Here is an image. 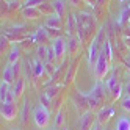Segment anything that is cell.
<instances>
[{"label": "cell", "mask_w": 130, "mask_h": 130, "mask_svg": "<svg viewBox=\"0 0 130 130\" xmlns=\"http://www.w3.org/2000/svg\"><path fill=\"white\" fill-rule=\"evenodd\" d=\"M111 69V58L108 57V53L105 50V47L100 49V53H99V58L94 64V69H92V74H94V78L97 82H102Z\"/></svg>", "instance_id": "cell-1"}, {"label": "cell", "mask_w": 130, "mask_h": 130, "mask_svg": "<svg viewBox=\"0 0 130 130\" xmlns=\"http://www.w3.org/2000/svg\"><path fill=\"white\" fill-rule=\"evenodd\" d=\"M31 116H33V121H35V125L39 130H45L49 127V124H50V113H49V110L45 108L44 104L36 105L33 108Z\"/></svg>", "instance_id": "cell-2"}, {"label": "cell", "mask_w": 130, "mask_h": 130, "mask_svg": "<svg viewBox=\"0 0 130 130\" xmlns=\"http://www.w3.org/2000/svg\"><path fill=\"white\" fill-rule=\"evenodd\" d=\"M0 115H2L3 121H14L19 115V105L16 100H6L0 107Z\"/></svg>", "instance_id": "cell-3"}, {"label": "cell", "mask_w": 130, "mask_h": 130, "mask_svg": "<svg viewBox=\"0 0 130 130\" xmlns=\"http://www.w3.org/2000/svg\"><path fill=\"white\" fill-rule=\"evenodd\" d=\"M50 45H52L53 53H55V60H57V61H63L64 55H66V52L69 49V42L66 41V38H63V36L53 38L50 41Z\"/></svg>", "instance_id": "cell-4"}, {"label": "cell", "mask_w": 130, "mask_h": 130, "mask_svg": "<svg viewBox=\"0 0 130 130\" xmlns=\"http://www.w3.org/2000/svg\"><path fill=\"white\" fill-rule=\"evenodd\" d=\"M105 88L108 89V92H110V96H111V99H113V100L119 99L121 94H122V85H121V82H119V78H118L116 74H111V75L107 78Z\"/></svg>", "instance_id": "cell-5"}, {"label": "cell", "mask_w": 130, "mask_h": 130, "mask_svg": "<svg viewBox=\"0 0 130 130\" xmlns=\"http://www.w3.org/2000/svg\"><path fill=\"white\" fill-rule=\"evenodd\" d=\"M17 74H19V63L6 64V66L3 68V72H2V80L6 82V83H10V85H13V83L19 78Z\"/></svg>", "instance_id": "cell-6"}, {"label": "cell", "mask_w": 130, "mask_h": 130, "mask_svg": "<svg viewBox=\"0 0 130 130\" xmlns=\"http://www.w3.org/2000/svg\"><path fill=\"white\" fill-rule=\"evenodd\" d=\"M113 116H115V107L113 105H104L96 113V121L102 125V124H107Z\"/></svg>", "instance_id": "cell-7"}, {"label": "cell", "mask_w": 130, "mask_h": 130, "mask_svg": "<svg viewBox=\"0 0 130 130\" xmlns=\"http://www.w3.org/2000/svg\"><path fill=\"white\" fill-rule=\"evenodd\" d=\"M99 39H100V33L99 35H96L94 36V39L91 41V45H89V52H88V63L89 64H96V61H97V58H99V53H100V49L102 47H99Z\"/></svg>", "instance_id": "cell-8"}, {"label": "cell", "mask_w": 130, "mask_h": 130, "mask_svg": "<svg viewBox=\"0 0 130 130\" xmlns=\"http://www.w3.org/2000/svg\"><path fill=\"white\" fill-rule=\"evenodd\" d=\"M96 124V116L92 111H85L80 118V130H91Z\"/></svg>", "instance_id": "cell-9"}, {"label": "cell", "mask_w": 130, "mask_h": 130, "mask_svg": "<svg viewBox=\"0 0 130 130\" xmlns=\"http://www.w3.org/2000/svg\"><path fill=\"white\" fill-rule=\"evenodd\" d=\"M21 14L25 17V19H38V17L44 16V13L41 11V8H33V6H24Z\"/></svg>", "instance_id": "cell-10"}, {"label": "cell", "mask_w": 130, "mask_h": 130, "mask_svg": "<svg viewBox=\"0 0 130 130\" xmlns=\"http://www.w3.org/2000/svg\"><path fill=\"white\" fill-rule=\"evenodd\" d=\"M45 28H49V30H61V17L58 14L52 13L47 19H45Z\"/></svg>", "instance_id": "cell-11"}, {"label": "cell", "mask_w": 130, "mask_h": 130, "mask_svg": "<svg viewBox=\"0 0 130 130\" xmlns=\"http://www.w3.org/2000/svg\"><path fill=\"white\" fill-rule=\"evenodd\" d=\"M52 10L55 14H58L61 19L64 17L68 11V6H66V0H52Z\"/></svg>", "instance_id": "cell-12"}, {"label": "cell", "mask_w": 130, "mask_h": 130, "mask_svg": "<svg viewBox=\"0 0 130 130\" xmlns=\"http://www.w3.org/2000/svg\"><path fill=\"white\" fill-rule=\"evenodd\" d=\"M19 58H21V49H19V45L13 44L11 49H10V52H8V55H6L8 64H16V63H19Z\"/></svg>", "instance_id": "cell-13"}, {"label": "cell", "mask_w": 130, "mask_h": 130, "mask_svg": "<svg viewBox=\"0 0 130 130\" xmlns=\"http://www.w3.org/2000/svg\"><path fill=\"white\" fill-rule=\"evenodd\" d=\"M115 130H130V118L128 115H122L116 119Z\"/></svg>", "instance_id": "cell-14"}, {"label": "cell", "mask_w": 130, "mask_h": 130, "mask_svg": "<svg viewBox=\"0 0 130 130\" xmlns=\"http://www.w3.org/2000/svg\"><path fill=\"white\" fill-rule=\"evenodd\" d=\"M64 125H66V113H64V108L61 107L57 111V116H55V119H53V127L58 130V128H61Z\"/></svg>", "instance_id": "cell-15"}, {"label": "cell", "mask_w": 130, "mask_h": 130, "mask_svg": "<svg viewBox=\"0 0 130 130\" xmlns=\"http://www.w3.org/2000/svg\"><path fill=\"white\" fill-rule=\"evenodd\" d=\"M11 89H13V92L16 94V99L19 100V97H22V94H24V91H25V82H24V78H17L14 83H13V86H11Z\"/></svg>", "instance_id": "cell-16"}, {"label": "cell", "mask_w": 130, "mask_h": 130, "mask_svg": "<svg viewBox=\"0 0 130 130\" xmlns=\"http://www.w3.org/2000/svg\"><path fill=\"white\" fill-rule=\"evenodd\" d=\"M44 66H45V63H42L38 57L33 60V75H35V78H39L44 74Z\"/></svg>", "instance_id": "cell-17"}, {"label": "cell", "mask_w": 130, "mask_h": 130, "mask_svg": "<svg viewBox=\"0 0 130 130\" xmlns=\"http://www.w3.org/2000/svg\"><path fill=\"white\" fill-rule=\"evenodd\" d=\"M10 89H11L10 83H6V82H3V80H2V83H0V104L6 102L8 94H10Z\"/></svg>", "instance_id": "cell-18"}, {"label": "cell", "mask_w": 130, "mask_h": 130, "mask_svg": "<svg viewBox=\"0 0 130 130\" xmlns=\"http://www.w3.org/2000/svg\"><path fill=\"white\" fill-rule=\"evenodd\" d=\"M121 108H122L125 113L130 115V96L128 94H124L122 99H121Z\"/></svg>", "instance_id": "cell-19"}, {"label": "cell", "mask_w": 130, "mask_h": 130, "mask_svg": "<svg viewBox=\"0 0 130 130\" xmlns=\"http://www.w3.org/2000/svg\"><path fill=\"white\" fill-rule=\"evenodd\" d=\"M47 0H25L24 6H33V8H39V5L45 3Z\"/></svg>", "instance_id": "cell-20"}, {"label": "cell", "mask_w": 130, "mask_h": 130, "mask_svg": "<svg viewBox=\"0 0 130 130\" xmlns=\"http://www.w3.org/2000/svg\"><path fill=\"white\" fill-rule=\"evenodd\" d=\"M0 39H2V52H3V50L6 49V44H8V39L5 38L3 35H2V38H0Z\"/></svg>", "instance_id": "cell-21"}, {"label": "cell", "mask_w": 130, "mask_h": 130, "mask_svg": "<svg viewBox=\"0 0 130 130\" xmlns=\"http://www.w3.org/2000/svg\"><path fill=\"white\" fill-rule=\"evenodd\" d=\"M124 92H125V94H128V96H130V82H128L127 85H125V89H124Z\"/></svg>", "instance_id": "cell-22"}, {"label": "cell", "mask_w": 130, "mask_h": 130, "mask_svg": "<svg viewBox=\"0 0 130 130\" xmlns=\"http://www.w3.org/2000/svg\"><path fill=\"white\" fill-rule=\"evenodd\" d=\"M25 104L27 102H24V110H25ZM27 122V118H25V113H22V124H25Z\"/></svg>", "instance_id": "cell-23"}, {"label": "cell", "mask_w": 130, "mask_h": 130, "mask_svg": "<svg viewBox=\"0 0 130 130\" xmlns=\"http://www.w3.org/2000/svg\"><path fill=\"white\" fill-rule=\"evenodd\" d=\"M8 130H21V128H8Z\"/></svg>", "instance_id": "cell-24"}, {"label": "cell", "mask_w": 130, "mask_h": 130, "mask_svg": "<svg viewBox=\"0 0 130 130\" xmlns=\"http://www.w3.org/2000/svg\"><path fill=\"white\" fill-rule=\"evenodd\" d=\"M102 130H108V128H107V127H104V128H102Z\"/></svg>", "instance_id": "cell-25"}]
</instances>
